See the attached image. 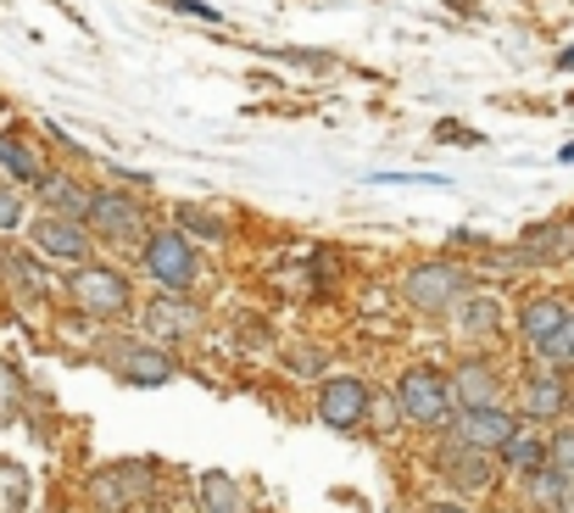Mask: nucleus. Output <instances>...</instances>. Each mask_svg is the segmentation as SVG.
<instances>
[{"instance_id":"nucleus-1","label":"nucleus","mask_w":574,"mask_h":513,"mask_svg":"<svg viewBox=\"0 0 574 513\" xmlns=\"http://www.w3.org/2000/svg\"><path fill=\"white\" fill-rule=\"evenodd\" d=\"M396 402H402V413L413 418V424H429V430H441L446 418H452V379H441L435 368H407L402 374V385H396Z\"/></svg>"},{"instance_id":"nucleus-2","label":"nucleus","mask_w":574,"mask_h":513,"mask_svg":"<svg viewBox=\"0 0 574 513\" xmlns=\"http://www.w3.org/2000/svg\"><path fill=\"white\" fill-rule=\"evenodd\" d=\"M463 290H468V274H463L457 263H418V268L402 279V296H407L413 307H424V313L457 307Z\"/></svg>"},{"instance_id":"nucleus-3","label":"nucleus","mask_w":574,"mask_h":513,"mask_svg":"<svg viewBox=\"0 0 574 513\" xmlns=\"http://www.w3.org/2000/svg\"><path fill=\"white\" fill-rule=\"evenodd\" d=\"M73 302H79V313H90V318H123L129 313V279L118 274V268H79L73 274Z\"/></svg>"},{"instance_id":"nucleus-4","label":"nucleus","mask_w":574,"mask_h":513,"mask_svg":"<svg viewBox=\"0 0 574 513\" xmlns=\"http://www.w3.org/2000/svg\"><path fill=\"white\" fill-rule=\"evenodd\" d=\"M34 251L46 257V263H73V268H85V257H90V229H85V218H40L34 224Z\"/></svg>"},{"instance_id":"nucleus-5","label":"nucleus","mask_w":574,"mask_h":513,"mask_svg":"<svg viewBox=\"0 0 574 513\" xmlns=\"http://www.w3.org/2000/svg\"><path fill=\"white\" fill-rule=\"evenodd\" d=\"M140 251H146V268H151L168 290H190V279H196V246H190L185 235H174V229H168V235H151Z\"/></svg>"},{"instance_id":"nucleus-6","label":"nucleus","mask_w":574,"mask_h":513,"mask_svg":"<svg viewBox=\"0 0 574 513\" xmlns=\"http://www.w3.org/2000/svg\"><path fill=\"white\" fill-rule=\"evenodd\" d=\"M146 491H151V468H140V463H118L90 480V496L101 502V513H129Z\"/></svg>"},{"instance_id":"nucleus-7","label":"nucleus","mask_w":574,"mask_h":513,"mask_svg":"<svg viewBox=\"0 0 574 513\" xmlns=\"http://www.w3.org/2000/svg\"><path fill=\"white\" fill-rule=\"evenodd\" d=\"M90 224H96V229H101L107 240H118V246H135V240H146V218H140V201H129V196H112V190H96Z\"/></svg>"},{"instance_id":"nucleus-8","label":"nucleus","mask_w":574,"mask_h":513,"mask_svg":"<svg viewBox=\"0 0 574 513\" xmlns=\"http://www.w3.org/2000/svg\"><path fill=\"white\" fill-rule=\"evenodd\" d=\"M524 424L496 402V407H463V418H457V441H474V446H485V452H507V441L518 435Z\"/></svg>"},{"instance_id":"nucleus-9","label":"nucleus","mask_w":574,"mask_h":513,"mask_svg":"<svg viewBox=\"0 0 574 513\" xmlns=\"http://www.w3.org/2000/svg\"><path fill=\"white\" fill-rule=\"evenodd\" d=\"M563 324H568V307H563L557 296H535V302H524V313H518V335H524V346H530L535 357H546V346L557 341Z\"/></svg>"},{"instance_id":"nucleus-10","label":"nucleus","mask_w":574,"mask_h":513,"mask_svg":"<svg viewBox=\"0 0 574 513\" xmlns=\"http://www.w3.org/2000/svg\"><path fill=\"white\" fill-rule=\"evenodd\" d=\"M318 413H324V424H335V430L363 424V413H368V385H363V379H352V374L329 379V385H324V396H318Z\"/></svg>"},{"instance_id":"nucleus-11","label":"nucleus","mask_w":574,"mask_h":513,"mask_svg":"<svg viewBox=\"0 0 574 513\" xmlns=\"http://www.w3.org/2000/svg\"><path fill=\"white\" fill-rule=\"evenodd\" d=\"M146 329H151V341L174 346V341H190V335L201 329V313H196L190 302H179V296H157V302L146 307Z\"/></svg>"},{"instance_id":"nucleus-12","label":"nucleus","mask_w":574,"mask_h":513,"mask_svg":"<svg viewBox=\"0 0 574 513\" xmlns=\"http://www.w3.org/2000/svg\"><path fill=\"white\" fill-rule=\"evenodd\" d=\"M435 463H441V474H446V480H457L463 491H479V485H491V452H485V446H474V441H457V446H446Z\"/></svg>"},{"instance_id":"nucleus-13","label":"nucleus","mask_w":574,"mask_h":513,"mask_svg":"<svg viewBox=\"0 0 574 513\" xmlns=\"http://www.w3.org/2000/svg\"><path fill=\"white\" fill-rule=\"evenodd\" d=\"M452 396H457V407H496L502 402V379H496L491 363H463L457 379H452Z\"/></svg>"},{"instance_id":"nucleus-14","label":"nucleus","mask_w":574,"mask_h":513,"mask_svg":"<svg viewBox=\"0 0 574 513\" xmlns=\"http://www.w3.org/2000/svg\"><path fill=\"white\" fill-rule=\"evenodd\" d=\"M40 196H46V207H51L57 218H90V207H96V190L73 185L68 174H46V179H40Z\"/></svg>"},{"instance_id":"nucleus-15","label":"nucleus","mask_w":574,"mask_h":513,"mask_svg":"<svg viewBox=\"0 0 574 513\" xmlns=\"http://www.w3.org/2000/svg\"><path fill=\"white\" fill-rule=\"evenodd\" d=\"M563 402H568V391H563V379H557L552 368L524 379V418H557Z\"/></svg>"},{"instance_id":"nucleus-16","label":"nucleus","mask_w":574,"mask_h":513,"mask_svg":"<svg viewBox=\"0 0 574 513\" xmlns=\"http://www.w3.org/2000/svg\"><path fill=\"white\" fill-rule=\"evenodd\" d=\"M118 368H123V379H135V385H168V379H174V363H168L162 352H146V346H123V352H118Z\"/></svg>"},{"instance_id":"nucleus-17","label":"nucleus","mask_w":574,"mask_h":513,"mask_svg":"<svg viewBox=\"0 0 574 513\" xmlns=\"http://www.w3.org/2000/svg\"><path fill=\"white\" fill-rule=\"evenodd\" d=\"M201 507L207 513H246V496H240V485L224 468H207L201 474Z\"/></svg>"},{"instance_id":"nucleus-18","label":"nucleus","mask_w":574,"mask_h":513,"mask_svg":"<svg viewBox=\"0 0 574 513\" xmlns=\"http://www.w3.org/2000/svg\"><path fill=\"white\" fill-rule=\"evenodd\" d=\"M568 496H574V491H568L557 474H552V463H541V468L530 474V502H535V507H546V513H563V502H568Z\"/></svg>"},{"instance_id":"nucleus-19","label":"nucleus","mask_w":574,"mask_h":513,"mask_svg":"<svg viewBox=\"0 0 574 513\" xmlns=\"http://www.w3.org/2000/svg\"><path fill=\"white\" fill-rule=\"evenodd\" d=\"M546 452H552V446H546V441H535V435H530V430H518V435H513V441H507V452H502V457H507V463H513V468H518V474H535V468H541V463H546Z\"/></svg>"},{"instance_id":"nucleus-20","label":"nucleus","mask_w":574,"mask_h":513,"mask_svg":"<svg viewBox=\"0 0 574 513\" xmlns=\"http://www.w3.org/2000/svg\"><path fill=\"white\" fill-rule=\"evenodd\" d=\"M0 168H7L12 179H23V185H40V179H46V168H40L18 140H7V135H0Z\"/></svg>"},{"instance_id":"nucleus-21","label":"nucleus","mask_w":574,"mask_h":513,"mask_svg":"<svg viewBox=\"0 0 574 513\" xmlns=\"http://www.w3.org/2000/svg\"><path fill=\"white\" fill-rule=\"evenodd\" d=\"M29 502V474L18 463H0V513H23Z\"/></svg>"},{"instance_id":"nucleus-22","label":"nucleus","mask_w":574,"mask_h":513,"mask_svg":"<svg viewBox=\"0 0 574 513\" xmlns=\"http://www.w3.org/2000/svg\"><path fill=\"white\" fill-rule=\"evenodd\" d=\"M502 324V313L491 307V302H468V307H457V329H468V335H491Z\"/></svg>"},{"instance_id":"nucleus-23","label":"nucleus","mask_w":574,"mask_h":513,"mask_svg":"<svg viewBox=\"0 0 574 513\" xmlns=\"http://www.w3.org/2000/svg\"><path fill=\"white\" fill-rule=\"evenodd\" d=\"M546 463H552V474L574 491V430H563V435H552V452H546Z\"/></svg>"},{"instance_id":"nucleus-24","label":"nucleus","mask_w":574,"mask_h":513,"mask_svg":"<svg viewBox=\"0 0 574 513\" xmlns=\"http://www.w3.org/2000/svg\"><path fill=\"white\" fill-rule=\"evenodd\" d=\"M18 402H23V385H18V368L0 363V424L18 418Z\"/></svg>"},{"instance_id":"nucleus-25","label":"nucleus","mask_w":574,"mask_h":513,"mask_svg":"<svg viewBox=\"0 0 574 513\" xmlns=\"http://www.w3.org/2000/svg\"><path fill=\"white\" fill-rule=\"evenodd\" d=\"M23 224V196L12 185H0V229H18Z\"/></svg>"},{"instance_id":"nucleus-26","label":"nucleus","mask_w":574,"mask_h":513,"mask_svg":"<svg viewBox=\"0 0 574 513\" xmlns=\"http://www.w3.org/2000/svg\"><path fill=\"white\" fill-rule=\"evenodd\" d=\"M546 363H574V313H568V324L557 329V341L546 346Z\"/></svg>"},{"instance_id":"nucleus-27","label":"nucleus","mask_w":574,"mask_h":513,"mask_svg":"<svg viewBox=\"0 0 574 513\" xmlns=\"http://www.w3.org/2000/svg\"><path fill=\"white\" fill-rule=\"evenodd\" d=\"M185 229H196V235H212V240L224 235V224H218V218H201V213H190V207H185Z\"/></svg>"},{"instance_id":"nucleus-28","label":"nucleus","mask_w":574,"mask_h":513,"mask_svg":"<svg viewBox=\"0 0 574 513\" xmlns=\"http://www.w3.org/2000/svg\"><path fill=\"white\" fill-rule=\"evenodd\" d=\"M424 513H468V507H463V502H429Z\"/></svg>"},{"instance_id":"nucleus-29","label":"nucleus","mask_w":574,"mask_h":513,"mask_svg":"<svg viewBox=\"0 0 574 513\" xmlns=\"http://www.w3.org/2000/svg\"><path fill=\"white\" fill-rule=\"evenodd\" d=\"M557 68H574V46H568V51H563V57H557Z\"/></svg>"},{"instance_id":"nucleus-30","label":"nucleus","mask_w":574,"mask_h":513,"mask_svg":"<svg viewBox=\"0 0 574 513\" xmlns=\"http://www.w3.org/2000/svg\"><path fill=\"white\" fill-rule=\"evenodd\" d=\"M563 162H574V146H563Z\"/></svg>"},{"instance_id":"nucleus-31","label":"nucleus","mask_w":574,"mask_h":513,"mask_svg":"<svg viewBox=\"0 0 574 513\" xmlns=\"http://www.w3.org/2000/svg\"><path fill=\"white\" fill-rule=\"evenodd\" d=\"M563 513H574V496H568V502H563Z\"/></svg>"}]
</instances>
